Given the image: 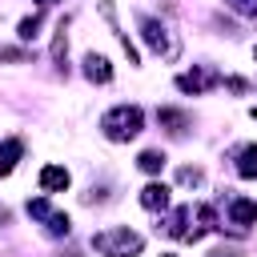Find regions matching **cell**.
Segmentation results:
<instances>
[{"label":"cell","mask_w":257,"mask_h":257,"mask_svg":"<svg viewBox=\"0 0 257 257\" xmlns=\"http://www.w3.org/2000/svg\"><path fill=\"white\" fill-rule=\"evenodd\" d=\"M40 189H44V193H64V189H68V169L44 165V169H40Z\"/></svg>","instance_id":"9"},{"label":"cell","mask_w":257,"mask_h":257,"mask_svg":"<svg viewBox=\"0 0 257 257\" xmlns=\"http://www.w3.org/2000/svg\"><path fill=\"white\" fill-rule=\"evenodd\" d=\"M137 165H141L145 173H161V169H165V153H161V149H145V153L137 157Z\"/></svg>","instance_id":"13"},{"label":"cell","mask_w":257,"mask_h":257,"mask_svg":"<svg viewBox=\"0 0 257 257\" xmlns=\"http://www.w3.org/2000/svg\"><path fill=\"white\" fill-rule=\"evenodd\" d=\"M253 60H257V48H253Z\"/></svg>","instance_id":"22"},{"label":"cell","mask_w":257,"mask_h":257,"mask_svg":"<svg viewBox=\"0 0 257 257\" xmlns=\"http://www.w3.org/2000/svg\"><path fill=\"white\" fill-rule=\"evenodd\" d=\"M229 221H233L237 229H249V225H257V201H249V197H237V201L229 205Z\"/></svg>","instance_id":"8"},{"label":"cell","mask_w":257,"mask_h":257,"mask_svg":"<svg viewBox=\"0 0 257 257\" xmlns=\"http://www.w3.org/2000/svg\"><path fill=\"white\" fill-rule=\"evenodd\" d=\"M40 24H44V12H32V16H24V20H20L16 36H20V40H32V36L40 32Z\"/></svg>","instance_id":"14"},{"label":"cell","mask_w":257,"mask_h":257,"mask_svg":"<svg viewBox=\"0 0 257 257\" xmlns=\"http://www.w3.org/2000/svg\"><path fill=\"white\" fill-rule=\"evenodd\" d=\"M237 177H245V181L257 177V145H245L237 153Z\"/></svg>","instance_id":"12"},{"label":"cell","mask_w":257,"mask_h":257,"mask_svg":"<svg viewBox=\"0 0 257 257\" xmlns=\"http://www.w3.org/2000/svg\"><path fill=\"white\" fill-rule=\"evenodd\" d=\"M141 245H145V237H141V233H133V229H124V225L92 233V249H96L100 257H137V253H141Z\"/></svg>","instance_id":"2"},{"label":"cell","mask_w":257,"mask_h":257,"mask_svg":"<svg viewBox=\"0 0 257 257\" xmlns=\"http://www.w3.org/2000/svg\"><path fill=\"white\" fill-rule=\"evenodd\" d=\"M141 205H145L149 213H165V209H169V185L149 181V185L141 189Z\"/></svg>","instance_id":"6"},{"label":"cell","mask_w":257,"mask_h":257,"mask_svg":"<svg viewBox=\"0 0 257 257\" xmlns=\"http://www.w3.org/2000/svg\"><path fill=\"white\" fill-rule=\"evenodd\" d=\"M141 36H145V44H149L157 56H165V60H173V56L181 52V40H177L161 20H153V16H141Z\"/></svg>","instance_id":"3"},{"label":"cell","mask_w":257,"mask_h":257,"mask_svg":"<svg viewBox=\"0 0 257 257\" xmlns=\"http://www.w3.org/2000/svg\"><path fill=\"white\" fill-rule=\"evenodd\" d=\"M8 221H12V213H8L4 205H0V225H8Z\"/></svg>","instance_id":"19"},{"label":"cell","mask_w":257,"mask_h":257,"mask_svg":"<svg viewBox=\"0 0 257 257\" xmlns=\"http://www.w3.org/2000/svg\"><path fill=\"white\" fill-rule=\"evenodd\" d=\"M177 181H181V185H201V169H181Z\"/></svg>","instance_id":"17"},{"label":"cell","mask_w":257,"mask_h":257,"mask_svg":"<svg viewBox=\"0 0 257 257\" xmlns=\"http://www.w3.org/2000/svg\"><path fill=\"white\" fill-rule=\"evenodd\" d=\"M64 48H68V36H64V20L56 24V36H52V64L64 68Z\"/></svg>","instance_id":"15"},{"label":"cell","mask_w":257,"mask_h":257,"mask_svg":"<svg viewBox=\"0 0 257 257\" xmlns=\"http://www.w3.org/2000/svg\"><path fill=\"white\" fill-rule=\"evenodd\" d=\"M0 60H16V64H24L28 52H24V48H0Z\"/></svg>","instance_id":"18"},{"label":"cell","mask_w":257,"mask_h":257,"mask_svg":"<svg viewBox=\"0 0 257 257\" xmlns=\"http://www.w3.org/2000/svg\"><path fill=\"white\" fill-rule=\"evenodd\" d=\"M233 12H241V16H257V0H225Z\"/></svg>","instance_id":"16"},{"label":"cell","mask_w":257,"mask_h":257,"mask_svg":"<svg viewBox=\"0 0 257 257\" xmlns=\"http://www.w3.org/2000/svg\"><path fill=\"white\" fill-rule=\"evenodd\" d=\"M209 257H233V253H229V249H213Z\"/></svg>","instance_id":"20"},{"label":"cell","mask_w":257,"mask_h":257,"mask_svg":"<svg viewBox=\"0 0 257 257\" xmlns=\"http://www.w3.org/2000/svg\"><path fill=\"white\" fill-rule=\"evenodd\" d=\"M253 120H257V104H253Z\"/></svg>","instance_id":"21"},{"label":"cell","mask_w":257,"mask_h":257,"mask_svg":"<svg viewBox=\"0 0 257 257\" xmlns=\"http://www.w3.org/2000/svg\"><path fill=\"white\" fill-rule=\"evenodd\" d=\"M84 76L92 84H108L112 80V64L100 56V52H84Z\"/></svg>","instance_id":"7"},{"label":"cell","mask_w":257,"mask_h":257,"mask_svg":"<svg viewBox=\"0 0 257 257\" xmlns=\"http://www.w3.org/2000/svg\"><path fill=\"white\" fill-rule=\"evenodd\" d=\"M20 153H24V141H20V137H8V141L0 145V177H8V173L16 169Z\"/></svg>","instance_id":"10"},{"label":"cell","mask_w":257,"mask_h":257,"mask_svg":"<svg viewBox=\"0 0 257 257\" xmlns=\"http://www.w3.org/2000/svg\"><path fill=\"white\" fill-rule=\"evenodd\" d=\"M145 128V112L137 108V104H116V108H108L104 116H100V133L108 137V141H133L137 133Z\"/></svg>","instance_id":"1"},{"label":"cell","mask_w":257,"mask_h":257,"mask_svg":"<svg viewBox=\"0 0 257 257\" xmlns=\"http://www.w3.org/2000/svg\"><path fill=\"white\" fill-rule=\"evenodd\" d=\"M217 80H221V76H217V72H209V68H205V72H181V76H177V88H181V92L201 96V92H205V88H213Z\"/></svg>","instance_id":"5"},{"label":"cell","mask_w":257,"mask_h":257,"mask_svg":"<svg viewBox=\"0 0 257 257\" xmlns=\"http://www.w3.org/2000/svg\"><path fill=\"white\" fill-rule=\"evenodd\" d=\"M157 120H161L169 133H185V128H189V112H181V108H157Z\"/></svg>","instance_id":"11"},{"label":"cell","mask_w":257,"mask_h":257,"mask_svg":"<svg viewBox=\"0 0 257 257\" xmlns=\"http://www.w3.org/2000/svg\"><path fill=\"white\" fill-rule=\"evenodd\" d=\"M28 217L44 221V229H48L52 237H64V233L72 229V225H68V217H64L60 209H52V205H48L44 197H32V201H28Z\"/></svg>","instance_id":"4"}]
</instances>
